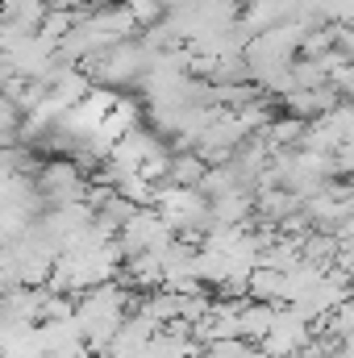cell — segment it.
Wrapping results in <instances>:
<instances>
[{"label": "cell", "mask_w": 354, "mask_h": 358, "mask_svg": "<svg viewBox=\"0 0 354 358\" xmlns=\"http://www.w3.org/2000/svg\"><path fill=\"white\" fill-rule=\"evenodd\" d=\"M204 171H208V163H204L196 150H171V163H167V183H179V187H200Z\"/></svg>", "instance_id": "cell-1"}, {"label": "cell", "mask_w": 354, "mask_h": 358, "mask_svg": "<svg viewBox=\"0 0 354 358\" xmlns=\"http://www.w3.org/2000/svg\"><path fill=\"white\" fill-rule=\"evenodd\" d=\"M271 325H275V304H267V300H246L242 304V338L246 342L259 346Z\"/></svg>", "instance_id": "cell-2"}, {"label": "cell", "mask_w": 354, "mask_h": 358, "mask_svg": "<svg viewBox=\"0 0 354 358\" xmlns=\"http://www.w3.org/2000/svg\"><path fill=\"white\" fill-rule=\"evenodd\" d=\"M21 125H25V108L8 92H0V146L21 142Z\"/></svg>", "instance_id": "cell-4"}, {"label": "cell", "mask_w": 354, "mask_h": 358, "mask_svg": "<svg viewBox=\"0 0 354 358\" xmlns=\"http://www.w3.org/2000/svg\"><path fill=\"white\" fill-rule=\"evenodd\" d=\"M250 300L283 304V271H275V267H255L250 271Z\"/></svg>", "instance_id": "cell-3"}]
</instances>
